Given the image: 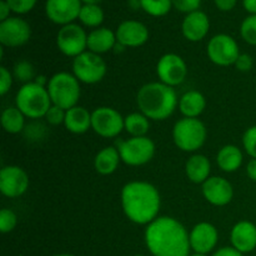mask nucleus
Instances as JSON below:
<instances>
[{"label": "nucleus", "instance_id": "obj_48", "mask_svg": "<svg viewBox=\"0 0 256 256\" xmlns=\"http://www.w3.org/2000/svg\"><path fill=\"white\" fill-rule=\"evenodd\" d=\"M134 256H145V255H140V254H139V255H134Z\"/></svg>", "mask_w": 256, "mask_h": 256}, {"label": "nucleus", "instance_id": "obj_13", "mask_svg": "<svg viewBox=\"0 0 256 256\" xmlns=\"http://www.w3.org/2000/svg\"><path fill=\"white\" fill-rule=\"evenodd\" d=\"M29 175L18 165H8L0 170V192L4 196L15 199L29 189Z\"/></svg>", "mask_w": 256, "mask_h": 256}, {"label": "nucleus", "instance_id": "obj_16", "mask_svg": "<svg viewBox=\"0 0 256 256\" xmlns=\"http://www.w3.org/2000/svg\"><path fill=\"white\" fill-rule=\"evenodd\" d=\"M202 192L205 200L214 206H226L234 198L232 182L222 176H210L202 185Z\"/></svg>", "mask_w": 256, "mask_h": 256}, {"label": "nucleus", "instance_id": "obj_1", "mask_svg": "<svg viewBox=\"0 0 256 256\" xmlns=\"http://www.w3.org/2000/svg\"><path fill=\"white\" fill-rule=\"evenodd\" d=\"M145 244L152 256H190L186 228L172 216H159L146 225Z\"/></svg>", "mask_w": 256, "mask_h": 256}, {"label": "nucleus", "instance_id": "obj_8", "mask_svg": "<svg viewBox=\"0 0 256 256\" xmlns=\"http://www.w3.org/2000/svg\"><path fill=\"white\" fill-rule=\"evenodd\" d=\"M108 66L102 55L86 50L72 60V74L82 84H98L105 78Z\"/></svg>", "mask_w": 256, "mask_h": 256}, {"label": "nucleus", "instance_id": "obj_29", "mask_svg": "<svg viewBox=\"0 0 256 256\" xmlns=\"http://www.w3.org/2000/svg\"><path fill=\"white\" fill-rule=\"evenodd\" d=\"M105 19L104 10L96 4H82L79 14V20L84 26L98 29Z\"/></svg>", "mask_w": 256, "mask_h": 256}, {"label": "nucleus", "instance_id": "obj_10", "mask_svg": "<svg viewBox=\"0 0 256 256\" xmlns=\"http://www.w3.org/2000/svg\"><path fill=\"white\" fill-rule=\"evenodd\" d=\"M125 118L116 109L110 106L96 108L92 112V129L105 139H112L124 130Z\"/></svg>", "mask_w": 256, "mask_h": 256}, {"label": "nucleus", "instance_id": "obj_30", "mask_svg": "<svg viewBox=\"0 0 256 256\" xmlns=\"http://www.w3.org/2000/svg\"><path fill=\"white\" fill-rule=\"evenodd\" d=\"M140 8L152 16H165L172 8V0H140Z\"/></svg>", "mask_w": 256, "mask_h": 256}, {"label": "nucleus", "instance_id": "obj_17", "mask_svg": "<svg viewBox=\"0 0 256 256\" xmlns=\"http://www.w3.org/2000/svg\"><path fill=\"white\" fill-rule=\"evenodd\" d=\"M190 248L198 254L208 255L215 249L219 240V232L212 224L206 222H198L189 232Z\"/></svg>", "mask_w": 256, "mask_h": 256}, {"label": "nucleus", "instance_id": "obj_37", "mask_svg": "<svg viewBox=\"0 0 256 256\" xmlns=\"http://www.w3.org/2000/svg\"><path fill=\"white\" fill-rule=\"evenodd\" d=\"M172 2L175 9L185 14L196 12L202 5V0H172Z\"/></svg>", "mask_w": 256, "mask_h": 256}, {"label": "nucleus", "instance_id": "obj_4", "mask_svg": "<svg viewBox=\"0 0 256 256\" xmlns=\"http://www.w3.org/2000/svg\"><path fill=\"white\" fill-rule=\"evenodd\" d=\"M52 105L48 86L35 82L22 85L15 95V106L29 119L45 118Z\"/></svg>", "mask_w": 256, "mask_h": 256}, {"label": "nucleus", "instance_id": "obj_26", "mask_svg": "<svg viewBox=\"0 0 256 256\" xmlns=\"http://www.w3.org/2000/svg\"><path fill=\"white\" fill-rule=\"evenodd\" d=\"M122 158L119 150L115 146H105L100 150L94 159V168L98 174L112 175L119 168Z\"/></svg>", "mask_w": 256, "mask_h": 256}, {"label": "nucleus", "instance_id": "obj_44", "mask_svg": "<svg viewBox=\"0 0 256 256\" xmlns=\"http://www.w3.org/2000/svg\"><path fill=\"white\" fill-rule=\"evenodd\" d=\"M242 5L250 15H256V0H242Z\"/></svg>", "mask_w": 256, "mask_h": 256}, {"label": "nucleus", "instance_id": "obj_9", "mask_svg": "<svg viewBox=\"0 0 256 256\" xmlns=\"http://www.w3.org/2000/svg\"><path fill=\"white\" fill-rule=\"evenodd\" d=\"M206 54L210 62L218 66H230L239 58L240 49L232 35L216 34L208 42Z\"/></svg>", "mask_w": 256, "mask_h": 256}, {"label": "nucleus", "instance_id": "obj_25", "mask_svg": "<svg viewBox=\"0 0 256 256\" xmlns=\"http://www.w3.org/2000/svg\"><path fill=\"white\" fill-rule=\"evenodd\" d=\"M244 162V154L236 145H224L216 154V164L222 172H235L240 169Z\"/></svg>", "mask_w": 256, "mask_h": 256}, {"label": "nucleus", "instance_id": "obj_18", "mask_svg": "<svg viewBox=\"0 0 256 256\" xmlns=\"http://www.w3.org/2000/svg\"><path fill=\"white\" fill-rule=\"evenodd\" d=\"M115 35L116 42L124 48H139L149 40V29L142 22L125 20L120 22Z\"/></svg>", "mask_w": 256, "mask_h": 256}, {"label": "nucleus", "instance_id": "obj_39", "mask_svg": "<svg viewBox=\"0 0 256 256\" xmlns=\"http://www.w3.org/2000/svg\"><path fill=\"white\" fill-rule=\"evenodd\" d=\"M235 68L242 72H248L252 69L254 65V60H252V55L249 54H240L239 58L235 62Z\"/></svg>", "mask_w": 256, "mask_h": 256}, {"label": "nucleus", "instance_id": "obj_36", "mask_svg": "<svg viewBox=\"0 0 256 256\" xmlns=\"http://www.w3.org/2000/svg\"><path fill=\"white\" fill-rule=\"evenodd\" d=\"M65 115H66V110L62 109V108L56 106V105H52L50 109L48 110L46 115H45V119H46V122L50 125L58 126V125L64 124Z\"/></svg>", "mask_w": 256, "mask_h": 256}, {"label": "nucleus", "instance_id": "obj_3", "mask_svg": "<svg viewBox=\"0 0 256 256\" xmlns=\"http://www.w3.org/2000/svg\"><path fill=\"white\" fill-rule=\"evenodd\" d=\"M140 112L154 122L166 120L179 106V98L174 88L160 82L142 85L136 94Z\"/></svg>", "mask_w": 256, "mask_h": 256}, {"label": "nucleus", "instance_id": "obj_23", "mask_svg": "<svg viewBox=\"0 0 256 256\" xmlns=\"http://www.w3.org/2000/svg\"><path fill=\"white\" fill-rule=\"evenodd\" d=\"M64 126L72 134H85L92 129V112L79 105L66 110Z\"/></svg>", "mask_w": 256, "mask_h": 256}, {"label": "nucleus", "instance_id": "obj_47", "mask_svg": "<svg viewBox=\"0 0 256 256\" xmlns=\"http://www.w3.org/2000/svg\"><path fill=\"white\" fill-rule=\"evenodd\" d=\"M54 256H75V255H72V254H58V255H54Z\"/></svg>", "mask_w": 256, "mask_h": 256}, {"label": "nucleus", "instance_id": "obj_22", "mask_svg": "<svg viewBox=\"0 0 256 256\" xmlns=\"http://www.w3.org/2000/svg\"><path fill=\"white\" fill-rule=\"evenodd\" d=\"M116 35L112 30L100 26L88 34V50L102 55L112 52L116 45Z\"/></svg>", "mask_w": 256, "mask_h": 256}, {"label": "nucleus", "instance_id": "obj_20", "mask_svg": "<svg viewBox=\"0 0 256 256\" xmlns=\"http://www.w3.org/2000/svg\"><path fill=\"white\" fill-rule=\"evenodd\" d=\"M210 30L209 16L202 10L186 14L182 24V35L192 42H202Z\"/></svg>", "mask_w": 256, "mask_h": 256}, {"label": "nucleus", "instance_id": "obj_33", "mask_svg": "<svg viewBox=\"0 0 256 256\" xmlns=\"http://www.w3.org/2000/svg\"><path fill=\"white\" fill-rule=\"evenodd\" d=\"M18 225V216L12 209L4 208L0 212V232L2 234L12 232Z\"/></svg>", "mask_w": 256, "mask_h": 256}, {"label": "nucleus", "instance_id": "obj_45", "mask_svg": "<svg viewBox=\"0 0 256 256\" xmlns=\"http://www.w3.org/2000/svg\"><path fill=\"white\" fill-rule=\"evenodd\" d=\"M102 2V0H82V2H84V4H96V5H99Z\"/></svg>", "mask_w": 256, "mask_h": 256}, {"label": "nucleus", "instance_id": "obj_2", "mask_svg": "<svg viewBox=\"0 0 256 256\" xmlns=\"http://www.w3.org/2000/svg\"><path fill=\"white\" fill-rule=\"evenodd\" d=\"M125 216L136 225H149L159 218L162 198L156 188L148 182H126L120 194Z\"/></svg>", "mask_w": 256, "mask_h": 256}, {"label": "nucleus", "instance_id": "obj_14", "mask_svg": "<svg viewBox=\"0 0 256 256\" xmlns=\"http://www.w3.org/2000/svg\"><path fill=\"white\" fill-rule=\"evenodd\" d=\"M32 38V28L26 20L18 16L0 22V44L6 48H19Z\"/></svg>", "mask_w": 256, "mask_h": 256}, {"label": "nucleus", "instance_id": "obj_38", "mask_svg": "<svg viewBox=\"0 0 256 256\" xmlns=\"http://www.w3.org/2000/svg\"><path fill=\"white\" fill-rule=\"evenodd\" d=\"M12 80H14L12 72H10V70H8L5 66H0V95L2 96H5L9 92Z\"/></svg>", "mask_w": 256, "mask_h": 256}, {"label": "nucleus", "instance_id": "obj_31", "mask_svg": "<svg viewBox=\"0 0 256 256\" xmlns=\"http://www.w3.org/2000/svg\"><path fill=\"white\" fill-rule=\"evenodd\" d=\"M12 76L18 82H22V85L28 82H32L35 80V69L32 62L28 60H20L12 68Z\"/></svg>", "mask_w": 256, "mask_h": 256}, {"label": "nucleus", "instance_id": "obj_42", "mask_svg": "<svg viewBox=\"0 0 256 256\" xmlns=\"http://www.w3.org/2000/svg\"><path fill=\"white\" fill-rule=\"evenodd\" d=\"M10 12H12V9L8 5V2L5 0H2L0 2V22H4V20L9 19Z\"/></svg>", "mask_w": 256, "mask_h": 256}, {"label": "nucleus", "instance_id": "obj_7", "mask_svg": "<svg viewBox=\"0 0 256 256\" xmlns=\"http://www.w3.org/2000/svg\"><path fill=\"white\" fill-rule=\"evenodd\" d=\"M120 158L129 166H142L152 162L155 155V142L148 136H130V139L118 142Z\"/></svg>", "mask_w": 256, "mask_h": 256}, {"label": "nucleus", "instance_id": "obj_24", "mask_svg": "<svg viewBox=\"0 0 256 256\" xmlns=\"http://www.w3.org/2000/svg\"><path fill=\"white\" fill-rule=\"evenodd\" d=\"M178 108L184 118H199L206 109V98L198 90H190L180 96Z\"/></svg>", "mask_w": 256, "mask_h": 256}, {"label": "nucleus", "instance_id": "obj_15", "mask_svg": "<svg viewBox=\"0 0 256 256\" xmlns=\"http://www.w3.org/2000/svg\"><path fill=\"white\" fill-rule=\"evenodd\" d=\"M82 6V0H46L45 14L50 22L64 26L79 19Z\"/></svg>", "mask_w": 256, "mask_h": 256}, {"label": "nucleus", "instance_id": "obj_28", "mask_svg": "<svg viewBox=\"0 0 256 256\" xmlns=\"http://www.w3.org/2000/svg\"><path fill=\"white\" fill-rule=\"evenodd\" d=\"M124 129L130 136H146L150 129V119L142 112H132L125 116Z\"/></svg>", "mask_w": 256, "mask_h": 256}, {"label": "nucleus", "instance_id": "obj_21", "mask_svg": "<svg viewBox=\"0 0 256 256\" xmlns=\"http://www.w3.org/2000/svg\"><path fill=\"white\" fill-rule=\"evenodd\" d=\"M185 174L194 184H204L212 174L209 158L202 154H192L185 162Z\"/></svg>", "mask_w": 256, "mask_h": 256}, {"label": "nucleus", "instance_id": "obj_12", "mask_svg": "<svg viewBox=\"0 0 256 256\" xmlns=\"http://www.w3.org/2000/svg\"><path fill=\"white\" fill-rule=\"evenodd\" d=\"M156 75L160 82L175 88L186 79L188 65L180 55L168 52L158 60Z\"/></svg>", "mask_w": 256, "mask_h": 256}, {"label": "nucleus", "instance_id": "obj_32", "mask_svg": "<svg viewBox=\"0 0 256 256\" xmlns=\"http://www.w3.org/2000/svg\"><path fill=\"white\" fill-rule=\"evenodd\" d=\"M240 35L245 42L256 46V15H249L240 25Z\"/></svg>", "mask_w": 256, "mask_h": 256}, {"label": "nucleus", "instance_id": "obj_46", "mask_svg": "<svg viewBox=\"0 0 256 256\" xmlns=\"http://www.w3.org/2000/svg\"><path fill=\"white\" fill-rule=\"evenodd\" d=\"M190 256H208V255H205V254H198V252H194V254H192Z\"/></svg>", "mask_w": 256, "mask_h": 256}, {"label": "nucleus", "instance_id": "obj_6", "mask_svg": "<svg viewBox=\"0 0 256 256\" xmlns=\"http://www.w3.org/2000/svg\"><path fill=\"white\" fill-rule=\"evenodd\" d=\"M48 92L52 105L69 110L76 106L82 95L80 82L74 74L60 72L52 75L48 82Z\"/></svg>", "mask_w": 256, "mask_h": 256}, {"label": "nucleus", "instance_id": "obj_27", "mask_svg": "<svg viewBox=\"0 0 256 256\" xmlns=\"http://www.w3.org/2000/svg\"><path fill=\"white\" fill-rule=\"evenodd\" d=\"M25 115L16 106H9L2 112V126L8 134H19L25 126Z\"/></svg>", "mask_w": 256, "mask_h": 256}, {"label": "nucleus", "instance_id": "obj_5", "mask_svg": "<svg viewBox=\"0 0 256 256\" xmlns=\"http://www.w3.org/2000/svg\"><path fill=\"white\" fill-rule=\"evenodd\" d=\"M206 138L208 129L199 118H182L172 128V140L182 152H198L204 146Z\"/></svg>", "mask_w": 256, "mask_h": 256}, {"label": "nucleus", "instance_id": "obj_43", "mask_svg": "<svg viewBox=\"0 0 256 256\" xmlns=\"http://www.w3.org/2000/svg\"><path fill=\"white\" fill-rule=\"evenodd\" d=\"M246 174L252 182H256V159H252L246 165Z\"/></svg>", "mask_w": 256, "mask_h": 256}, {"label": "nucleus", "instance_id": "obj_19", "mask_svg": "<svg viewBox=\"0 0 256 256\" xmlns=\"http://www.w3.org/2000/svg\"><path fill=\"white\" fill-rule=\"evenodd\" d=\"M230 242L232 246L242 254L254 252L256 249V225L248 220L236 222L230 232Z\"/></svg>", "mask_w": 256, "mask_h": 256}, {"label": "nucleus", "instance_id": "obj_35", "mask_svg": "<svg viewBox=\"0 0 256 256\" xmlns=\"http://www.w3.org/2000/svg\"><path fill=\"white\" fill-rule=\"evenodd\" d=\"M15 14H26L32 12L38 0H5Z\"/></svg>", "mask_w": 256, "mask_h": 256}, {"label": "nucleus", "instance_id": "obj_40", "mask_svg": "<svg viewBox=\"0 0 256 256\" xmlns=\"http://www.w3.org/2000/svg\"><path fill=\"white\" fill-rule=\"evenodd\" d=\"M214 2L220 12H230L236 6L238 0H214Z\"/></svg>", "mask_w": 256, "mask_h": 256}, {"label": "nucleus", "instance_id": "obj_34", "mask_svg": "<svg viewBox=\"0 0 256 256\" xmlns=\"http://www.w3.org/2000/svg\"><path fill=\"white\" fill-rule=\"evenodd\" d=\"M242 146L252 159H256V125L245 130L242 135Z\"/></svg>", "mask_w": 256, "mask_h": 256}, {"label": "nucleus", "instance_id": "obj_41", "mask_svg": "<svg viewBox=\"0 0 256 256\" xmlns=\"http://www.w3.org/2000/svg\"><path fill=\"white\" fill-rule=\"evenodd\" d=\"M212 256H244V254L238 252V250L234 249L232 246H225L219 249L218 252H215Z\"/></svg>", "mask_w": 256, "mask_h": 256}, {"label": "nucleus", "instance_id": "obj_11", "mask_svg": "<svg viewBox=\"0 0 256 256\" xmlns=\"http://www.w3.org/2000/svg\"><path fill=\"white\" fill-rule=\"evenodd\" d=\"M56 46L65 56L75 59L88 50V34L79 24L64 25L56 34Z\"/></svg>", "mask_w": 256, "mask_h": 256}]
</instances>
